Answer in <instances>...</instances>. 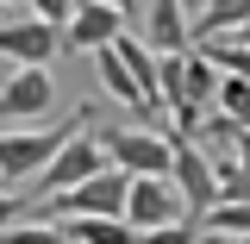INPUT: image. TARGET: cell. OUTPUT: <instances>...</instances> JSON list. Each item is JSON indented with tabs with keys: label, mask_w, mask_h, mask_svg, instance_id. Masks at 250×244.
I'll list each match as a JSON object with an SVG mask.
<instances>
[{
	"label": "cell",
	"mask_w": 250,
	"mask_h": 244,
	"mask_svg": "<svg viewBox=\"0 0 250 244\" xmlns=\"http://www.w3.org/2000/svg\"><path fill=\"white\" fill-rule=\"evenodd\" d=\"M57 107V82H50V69H13L6 82H0V132L13 125H38L44 113Z\"/></svg>",
	"instance_id": "8992f818"
},
{
	"label": "cell",
	"mask_w": 250,
	"mask_h": 244,
	"mask_svg": "<svg viewBox=\"0 0 250 244\" xmlns=\"http://www.w3.org/2000/svg\"><path fill=\"white\" fill-rule=\"evenodd\" d=\"M0 244H69V238H62L57 225L38 219V225H13V232H0Z\"/></svg>",
	"instance_id": "9a60e30c"
},
{
	"label": "cell",
	"mask_w": 250,
	"mask_h": 244,
	"mask_svg": "<svg viewBox=\"0 0 250 244\" xmlns=\"http://www.w3.org/2000/svg\"><path fill=\"white\" fill-rule=\"evenodd\" d=\"M57 232L69 244H138V232L125 219H57Z\"/></svg>",
	"instance_id": "7c38bea8"
},
{
	"label": "cell",
	"mask_w": 250,
	"mask_h": 244,
	"mask_svg": "<svg viewBox=\"0 0 250 244\" xmlns=\"http://www.w3.org/2000/svg\"><path fill=\"white\" fill-rule=\"evenodd\" d=\"M82 125H94V107H75L69 119L57 125H19V132H0V188H19L38 182L44 169H50V156L62 151V138L69 132H82Z\"/></svg>",
	"instance_id": "6da1fadb"
},
{
	"label": "cell",
	"mask_w": 250,
	"mask_h": 244,
	"mask_svg": "<svg viewBox=\"0 0 250 244\" xmlns=\"http://www.w3.org/2000/svg\"><path fill=\"white\" fill-rule=\"evenodd\" d=\"M0 57L13 63V69H50V63L62 57V31L44 25V19H6L0 25Z\"/></svg>",
	"instance_id": "ba28073f"
},
{
	"label": "cell",
	"mask_w": 250,
	"mask_h": 244,
	"mask_svg": "<svg viewBox=\"0 0 250 244\" xmlns=\"http://www.w3.org/2000/svg\"><path fill=\"white\" fill-rule=\"evenodd\" d=\"M125 31V19L113 6H100V0H75V13H69V25H62V50H106L113 38Z\"/></svg>",
	"instance_id": "9c48e42d"
},
{
	"label": "cell",
	"mask_w": 250,
	"mask_h": 244,
	"mask_svg": "<svg viewBox=\"0 0 250 244\" xmlns=\"http://www.w3.org/2000/svg\"><path fill=\"white\" fill-rule=\"evenodd\" d=\"M69 13H75V0H31V19H44V25H69Z\"/></svg>",
	"instance_id": "e0dca14e"
},
{
	"label": "cell",
	"mask_w": 250,
	"mask_h": 244,
	"mask_svg": "<svg viewBox=\"0 0 250 244\" xmlns=\"http://www.w3.org/2000/svg\"><path fill=\"white\" fill-rule=\"evenodd\" d=\"M213 88H219V69L200 57V50H188L182 57V100L194 113H207V107H213Z\"/></svg>",
	"instance_id": "4fadbf2b"
},
{
	"label": "cell",
	"mask_w": 250,
	"mask_h": 244,
	"mask_svg": "<svg viewBox=\"0 0 250 244\" xmlns=\"http://www.w3.org/2000/svg\"><path fill=\"white\" fill-rule=\"evenodd\" d=\"M119 213H125V176L119 169H100L82 188L57 194V200H38V219L44 225H57V219H119Z\"/></svg>",
	"instance_id": "3957f363"
},
{
	"label": "cell",
	"mask_w": 250,
	"mask_h": 244,
	"mask_svg": "<svg viewBox=\"0 0 250 244\" xmlns=\"http://www.w3.org/2000/svg\"><path fill=\"white\" fill-rule=\"evenodd\" d=\"M250 19V0H207L194 19H188V44H207V38H238V25Z\"/></svg>",
	"instance_id": "8fae6325"
},
{
	"label": "cell",
	"mask_w": 250,
	"mask_h": 244,
	"mask_svg": "<svg viewBox=\"0 0 250 244\" xmlns=\"http://www.w3.org/2000/svg\"><path fill=\"white\" fill-rule=\"evenodd\" d=\"M100 6H113L119 19H131V13H138V0H100Z\"/></svg>",
	"instance_id": "d6986e66"
},
{
	"label": "cell",
	"mask_w": 250,
	"mask_h": 244,
	"mask_svg": "<svg viewBox=\"0 0 250 244\" xmlns=\"http://www.w3.org/2000/svg\"><path fill=\"white\" fill-rule=\"evenodd\" d=\"M138 244H194V225L175 219V225H156V232H138Z\"/></svg>",
	"instance_id": "2e32d148"
},
{
	"label": "cell",
	"mask_w": 250,
	"mask_h": 244,
	"mask_svg": "<svg viewBox=\"0 0 250 244\" xmlns=\"http://www.w3.org/2000/svg\"><path fill=\"white\" fill-rule=\"evenodd\" d=\"M238 44H244V50H250V19H244V25H238Z\"/></svg>",
	"instance_id": "ffe728a7"
},
{
	"label": "cell",
	"mask_w": 250,
	"mask_h": 244,
	"mask_svg": "<svg viewBox=\"0 0 250 244\" xmlns=\"http://www.w3.org/2000/svg\"><path fill=\"white\" fill-rule=\"evenodd\" d=\"M244 132H250V119H244Z\"/></svg>",
	"instance_id": "7402d4cb"
},
{
	"label": "cell",
	"mask_w": 250,
	"mask_h": 244,
	"mask_svg": "<svg viewBox=\"0 0 250 244\" xmlns=\"http://www.w3.org/2000/svg\"><path fill=\"white\" fill-rule=\"evenodd\" d=\"M25 219V194H13V188H0V232H13Z\"/></svg>",
	"instance_id": "ac0fdd59"
},
{
	"label": "cell",
	"mask_w": 250,
	"mask_h": 244,
	"mask_svg": "<svg viewBox=\"0 0 250 244\" xmlns=\"http://www.w3.org/2000/svg\"><path fill=\"white\" fill-rule=\"evenodd\" d=\"M213 107H219V119L244 125V119H250V82H238V75H219V88H213Z\"/></svg>",
	"instance_id": "5bb4252c"
},
{
	"label": "cell",
	"mask_w": 250,
	"mask_h": 244,
	"mask_svg": "<svg viewBox=\"0 0 250 244\" xmlns=\"http://www.w3.org/2000/svg\"><path fill=\"white\" fill-rule=\"evenodd\" d=\"M169 188L182 194L188 219H200L213 207V163H207V144L200 138H175L169 132Z\"/></svg>",
	"instance_id": "5b68a950"
},
{
	"label": "cell",
	"mask_w": 250,
	"mask_h": 244,
	"mask_svg": "<svg viewBox=\"0 0 250 244\" xmlns=\"http://www.w3.org/2000/svg\"><path fill=\"white\" fill-rule=\"evenodd\" d=\"M125 225L131 232H156V225H175V219H188L182 194L169 188V176H144V182H125ZM194 225V219H188Z\"/></svg>",
	"instance_id": "52a82bcc"
},
{
	"label": "cell",
	"mask_w": 250,
	"mask_h": 244,
	"mask_svg": "<svg viewBox=\"0 0 250 244\" xmlns=\"http://www.w3.org/2000/svg\"><path fill=\"white\" fill-rule=\"evenodd\" d=\"M106 169V151H100V132L94 125H82V132H69L62 138V151L50 156V169L38 176V200H57V194H69V188H82L88 176H100Z\"/></svg>",
	"instance_id": "277c9868"
},
{
	"label": "cell",
	"mask_w": 250,
	"mask_h": 244,
	"mask_svg": "<svg viewBox=\"0 0 250 244\" xmlns=\"http://www.w3.org/2000/svg\"><path fill=\"white\" fill-rule=\"evenodd\" d=\"M100 151H106V169H119L125 182L169 176V132H156V125H119V132H100Z\"/></svg>",
	"instance_id": "7a4b0ae2"
},
{
	"label": "cell",
	"mask_w": 250,
	"mask_h": 244,
	"mask_svg": "<svg viewBox=\"0 0 250 244\" xmlns=\"http://www.w3.org/2000/svg\"><path fill=\"white\" fill-rule=\"evenodd\" d=\"M207 244H219V238H207Z\"/></svg>",
	"instance_id": "603a6c76"
},
{
	"label": "cell",
	"mask_w": 250,
	"mask_h": 244,
	"mask_svg": "<svg viewBox=\"0 0 250 244\" xmlns=\"http://www.w3.org/2000/svg\"><path fill=\"white\" fill-rule=\"evenodd\" d=\"M138 38L150 44V57H188L194 44H188V13H182V0H150Z\"/></svg>",
	"instance_id": "30bf717a"
},
{
	"label": "cell",
	"mask_w": 250,
	"mask_h": 244,
	"mask_svg": "<svg viewBox=\"0 0 250 244\" xmlns=\"http://www.w3.org/2000/svg\"><path fill=\"white\" fill-rule=\"evenodd\" d=\"M0 6H13V0H0Z\"/></svg>",
	"instance_id": "44dd1931"
}]
</instances>
